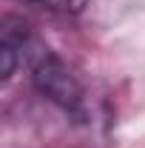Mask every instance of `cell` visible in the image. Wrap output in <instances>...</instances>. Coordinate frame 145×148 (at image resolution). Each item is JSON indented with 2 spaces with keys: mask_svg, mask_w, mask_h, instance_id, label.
Here are the masks:
<instances>
[{
  "mask_svg": "<svg viewBox=\"0 0 145 148\" xmlns=\"http://www.w3.org/2000/svg\"><path fill=\"white\" fill-rule=\"evenodd\" d=\"M40 6H46V9H51V12H80V9H85V3L88 0H37Z\"/></svg>",
  "mask_w": 145,
  "mask_h": 148,
  "instance_id": "obj_2",
  "label": "cell"
},
{
  "mask_svg": "<svg viewBox=\"0 0 145 148\" xmlns=\"http://www.w3.org/2000/svg\"><path fill=\"white\" fill-rule=\"evenodd\" d=\"M31 77H34V86L43 97H49L54 106H60L68 114H80L85 106V91H83V83L77 80V74L60 60L57 54H51L49 49H37L31 57Z\"/></svg>",
  "mask_w": 145,
  "mask_h": 148,
  "instance_id": "obj_1",
  "label": "cell"
}]
</instances>
